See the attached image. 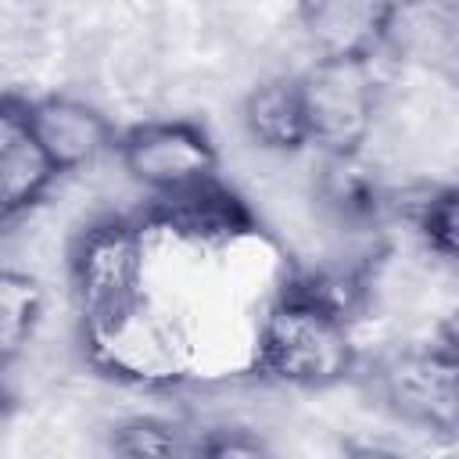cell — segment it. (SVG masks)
Instances as JSON below:
<instances>
[{
	"instance_id": "ba28073f",
	"label": "cell",
	"mask_w": 459,
	"mask_h": 459,
	"mask_svg": "<svg viewBox=\"0 0 459 459\" xmlns=\"http://www.w3.org/2000/svg\"><path fill=\"white\" fill-rule=\"evenodd\" d=\"M398 0H298V25L316 54H362L384 50Z\"/></svg>"
},
{
	"instance_id": "5b68a950",
	"label": "cell",
	"mask_w": 459,
	"mask_h": 459,
	"mask_svg": "<svg viewBox=\"0 0 459 459\" xmlns=\"http://www.w3.org/2000/svg\"><path fill=\"white\" fill-rule=\"evenodd\" d=\"M118 169L151 197L219 176V151L201 122L147 118L115 136Z\"/></svg>"
},
{
	"instance_id": "3957f363",
	"label": "cell",
	"mask_w": 459,
	"mask_h": 459,
	"mask_svg": "<svg viewBox=\"0 0 459 459\" xmlns=\"http://www.w3.org/2000/svg\"><path fill=\"white\" fill-rule=\"evenodd\" d=\"M369 391L391 420L452 437L459 427V355L452 323L430 333L427 344L380 355L369 369Z\"/></svg>"
},
{
	"instance_id": "6da1fadb",
	"label": "cell",
	"mask_w": 459,
	"mask_h": 459,
	"mask_svg": "<svg viewBox=\"0 0 459 459\" xmlns=\"http://www.w3.org/2000/svg\"><path fill=\"white\" fill-rule=\"evenodd\" d=\"M68 290L90 355L111 344L147 305L143 298V226L108 215L90 222L68 244Z\"/></svg>"
},
{
	"instance_id": "30bf717a",
	"label": "cell",
	"mask_w": 459,
	"mask_h": 459,
	"mask_svg": "<svg viewBox=\"0 0 459 459\" xmlns=\"http://www.w3.org/2000/svg\"><path fill=\"white\" fill-rule=\"evenodd\" d=\"M247 140L265 154H298L308 147V122L298 75H269L240 100Z\"/></svg>"
},
{
	"instance_id": "5bb4252c",
	"label": "cell",
	"mask_w": 459,
	"mask_h": 459,
	"mask_svg": "<svg viewBox=\"0 0 459 459\" xmlns=\"http://www.w3.org/2000/svg\"><path fill=\"white\" fill-rule=\"evenodd\" d=\"M108 448L118 455H194V434L161 416H129L111 427Z\"/></svg>"
},
{
	"instance_id": "7c38bea8",
	"label": "cell",
	"mask_w": 459,
	"mask_h": 459,
	"mask_svg": "<svg viewBox=\"0 0 459 459\" xmlns=\"http://www.w3.org/2000/svg\"><path fill=\"white\" fill-rule=\"evenodd\" d=\"M455 201L452 183H412L402 194H384V204L412 226L423 251L445 265L455 262Z\"/></svg>"
},
{
	"instance_id": "9c48e42d",
	"label": "cell",
	"mask_w": 459,
	"mask_h": 459,
	"mask_svg": "<svg viewBox=\"0 0 459 459\" xmlns=\"http://www.w3.org/2000/svg\"><path fill=\"white\" fill-rule=\"evenodd\" d=\"M57 183L54 165L39 151L25 122V97L0 93V215L14 222Z\"/></svg>"
},
{
	"instance_id": "8fae6325",
	"label": "cell",
	"mask_w": 459,
	"mask_h": 459,
	"mask_svg": "<svg viewBox=\"0 0 459 459\" xmlns=\"http://www.w3.org/2000/svg\"><path fill=\"white\" fill-rule=\"evenodd\" d=\"M384 47L434 72L455 65V7L452 0H398Z\"/></svg>"
},
{
	"instance_id": "8992f818",
	"label": "cell",
	"mask_w": 459,
	"mask_h": 459,
	"mask_svg": "<svg viewBox=\"0 0 459 459\" xmlns=\"http://www.w3.org/2000/svg\"><path fill=\"white\" fill-rule=\"evenodd\" d=\"M140 226L165 230L190 244H233L240 237L258 233V215L233 186L212 176L194 186L151 197L147 212L140 215Z\"/></svg>"
},
{
	"instance_id": "9a60e30c",
	"label": "cell",
	"mask_w": 459,
	"mask_h": 459,
	"mask_svg": "<svg viewBox=\"0 0 459 459\" xmlns=\"http://www.w3.org/2000/svg\"><path fill=\"white\" fill-rule=\"evenodd\" d=\"M265 452L269 445L244 427H215V430L194 434V455L226 459V455H265Z\"/></svg>"
},
{
	"instance_id": "2e32d148",
	"label": "cell",
	"mask_w": 459,
	"mask_h": 459,
	"mask_svg": "<svg viewBox=\"0 0 459 459\" xmlns=\"http://www.w3.org/2000/svg\"><path fill=\"white\" fill-rule=\"evenodd\" d=\"M7 409V394H4V387H0V412Z\"/></svg>"
},
{
	"instance_id": "e0dca14e",
	"label": "cell",
	"mask_w": 459,
	"mask_h": 459,
	"mask_svg": "<svg viewBox=\"0 0 459 459\" xmlns=\"http://www.w3.org/2000/svg\"><path fill=\"white\" fill-rule=\"evenodd\" d=\"M4 226H7V219H4V215H0V230H4Z\"/></svg>"
},
{
	"instance_id": "277c9868",
	"label": "cell",
	"mask_w": 459,
	"mask_h": 459,
	"mask_svg": "<svg viewBox=\"0 0 459 459\" xmlns=\"http://www.w3.org/2000/svg\"><path fill=\"white\" fill-rule=\"evenodd\" d=\"M308 147L326 158L362 154L380 115V79L377 57L362 54H316L305 72H298Z\"/></svg>"
},
{
	"instance_id": "52a82bcc",
	"label": "cell",
	"mask_w": 459,
	"mask_h": 459,
	"mask_svg": "<svg viewBox=\"0 0 459 459\" xmlns=\"http://www.w3.org/2000/svg\"><path fill=\"white\" fill-rule=\"evenodd\" d=\"M25 122L57 176L82 172L86 165L100 161L115 151L118 136V129L100 108L68 93L25 97Z\"/></svg>"
},
{
	"instance_id": "4fadbf2b",
	"label": "cell",
	"mask_w": 459,
	"mask_h": 459,
	"mask_svg": "<svg viewBox=\"0 0 459 459\" xmlns=\"http://www.w3.org/2000/svg\"><path fill=\"white\" fill-rule=\"evenodd\" d=\"M43 319V287L22 269L0 265V366L11 362Z\"/></svg>"
},
{
	"instance_id": "7a4b0ae2",
	"label": "cell",
	"mask_w": 459,
	"mask_h": 459,
	"mask_svg": "<svg viewBox=\"0 0 459 459\" xmlns=\"http://www.w3.org/2000/svg\"><path fill=\"white\" fill-rule=\"evenodd\" d=\"M359 366L351 323L290 280L265 308L255 344V373L280 387L330 391Z\"/></svg>"
}]
</instances>
